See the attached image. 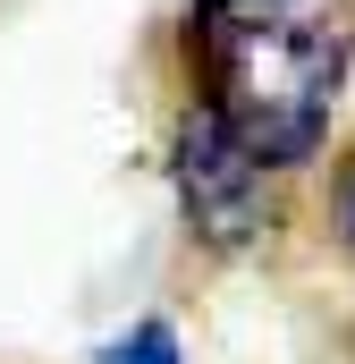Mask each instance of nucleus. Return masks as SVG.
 Returning <instances> with one entry per match:
<instances>
[{
  "label": "nucleus",
  "instance_id": "20e7f679",
  "mask_svg": "<svg viewBox=\"0 0 355 364\" xmlns=\"http://www.w3.org/2000/svg\"><path fill=\"white\" fill-rule=\"evenodd\" d=\"M330 220H339V246L355 255V153L339 161V186H330Z\"/></svg>",
  "mask_w": 355,
  "mask_h": 364
},
{
  "label": "nucleus",
  "instance_id": "7ed1b4c3",
  "mask_svg": "<svg viewBox=\"0 0 355 364\" xmlns=\"http://www.w3.org/2000/svg\"><path fill=\"white\" fill-rule=\"evenodd\" d=\"M102 364H186V348H178V322H161V314L127 322V331L102 348Z\"/></svg>",
  "mask_w": 355,
  "mask_h": 364
},
{
  "label": "nucleus",
  "instance_id": "f257e3e1",
  "mask_svg": "<svg viewBox=\"0 0 355 364\" xmlns=\"http://www.w3.org/2000/svg\"><path fill=\"white\" fill-rule=\"evenodd\" d=\"M186 51L195 102L254 161L305 170L355 77V0H203Z\"/></svg>",
  "mask_w": 355,
  "mask_h": 364
},
{
  "label": "nucleus",
  "instance_id": "f03ea898",
  "mask_svg": "<svg viewBox=\"0 0 355 364\" xmlns=\"http://www.w3.org/2000/svg\"><path fill=\"white\" fill-rule=\"evenodd\" d=\"M170 186H178V212H186V237H203L212 255H254L279 229V170L254 161L203 102L170 136Z\"/></svg>",
  "mask_w": 355,
  "mask_h": 364
}]
</instances>
